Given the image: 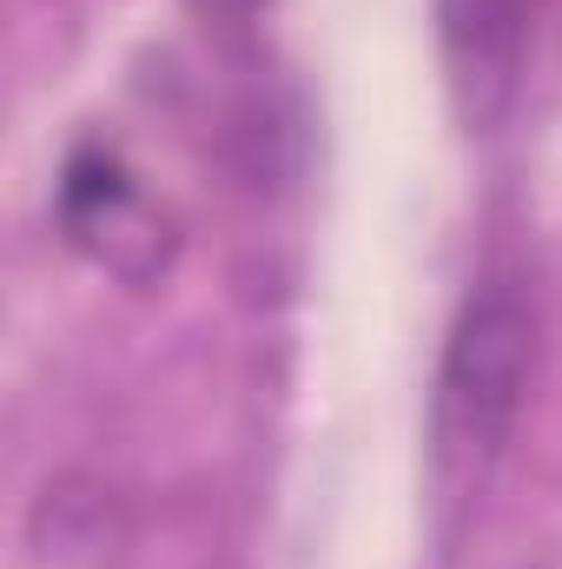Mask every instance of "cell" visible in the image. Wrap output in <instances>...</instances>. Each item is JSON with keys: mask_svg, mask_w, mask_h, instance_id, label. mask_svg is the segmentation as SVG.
Listing matches in <instances>:
<instances>
[{"mask_svg": "<svg viewBox=\"0 0 562 569\" xmlns=\"http://www.w3.org/2000/svg\"><path fill=\"white\" fill-rule=\"evenodd\" d=\"M536 371V305L510 279L470 291V305L450 325L443 371H436V443L443 463L483 470L523 411Z\"/></svg>", "mask_w": 562, "mask_h": 569, "instance_id": "6da1fadb", "label": "cell"}, {"mask_svg": "<svg viewBox=\"0 0 562 569\" xmlns=\"http://www.w3.org/2000/svg\"><path fill=\"white\" fill-rule=\"evenodd\" d=\"M192 7H199L205 20H252L265 0H192Z\"/></svg>", "mask_w": 562, "mask_h": 569, "instance_id": "277c9868", "label": "cell"}, {"mask_svg": "<svg viewBox=\"0 0 562 569\" xmlns=\"http://www.w3.org/2000/svg\"><path fill=\"white\" fill-rule=\"evenodd\" d=\"M450 87L470 120H496L530 40V0H436Z\"/></svg>", "mask_w": 562, "mask_h": 569, "instance_id": "3957f363", "label": "cell"}, {"mask_svg": "<svg viewBox=\"0 0 562 569\" xmlns=\"http://www.w3.org/2000/svg\"><path fill=\"white\" fill-rule=\"evenodd\" d=\"M60 226L80 252H93L100 266H113L120 279H152L165 259V226L140 199V186L120 172V159L107 152H80L60 179Z\"/></svg>", "mask_w": 562, "mask_h": 569, "instance_id": "7a4b0ae2", "label": "cell"}]
</instances>
